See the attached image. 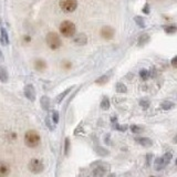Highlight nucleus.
Listing matches in <instances>:
<instances>
[{
  "label": "nucleus",
  "mask_w": 177,
  "mask_h": 177,
  "mask_svg": "<svg viewBox=\"0 0 177 177\" xmlns=\"http://www.w3.org/2000/svg\"><path fill=\"white\" fill-rule=\"evenodd\" d=\"M24 143L29 147H37V146L40 144V135L37 131L33 129H30L24 135Z\"/></svg>",
  "instance_id": "nucleus-1"
},
{
  "label": "nucleus",
  "mask_w": 177,
  "mask_h": 177,
  "mask_svg": "<svg viewBox=\"0 0 177 177\" xmlns=\"http://www.w3.org/2000/svg\"><path fill=\"white\" fill-rule=\"evenodd\" d=\"M59 30H60L61 34L65 38H71L75 34V26L73 22L69 21V20H65L59 27Z\"/></svg>",
  "instance_id": "nucleus-2"
},
{
  "label": "nucleus",
  "mask_w": 177,
  "mask_h": 177,
  "mask_svg": "<svg viewBox=\"0 0 177 177\" xmlns=\"http://www.w3.org/2000/svg\"><path fill=\"white\" fill-rule=\"evenodd\" d=\"M47 44L49 46V48L52 49V50H57L61 47L62 42H61V39L59 37V34L55 33V32H49L48 36L46 38Z\"/></svg>",
  "instance_id": "nucleus-3"
},
{
  "label": "nucleus",
  "mask_w": 177,
  "mask_h": 177,
  "mask_svg": "<svg viewBox=\"0 0 177 177\" xmlns=\"http://www.w3.org/2000/svg\"><path fill=\"white\" fill-rule=\"evenodd\" d=\"M60 8L64 12H73L78 7L77 0H60Z\"/></svg>",
  "instance_id": "nucleus-4"
},
{
  "label": "nucleus",
  "mask_w": 177,
  "mask_h": 177,
  "mask_svg": "<svg viewBox=\"0 0 177 177\" xmlns=\"http://www.w3.org/2000/svg\"><path fill=\"white\" fill-rule=\"evenodd\" d=\"M172 153H166L164 154V156L162 157L157 158L155 160V169L156 170H159V169H163L167 164H169L170 159H172Z\"/></svg>",
  "instance_id": "nucleus-5"
},
{
  "label": "nucleus",
  "mask_w": 177,
  "mask_h": 177,
  "mask_svg": "<svg viewBox=\"0 0 177 177\" xmlns=\"http://www.w3.org/2000/svg\"><path fill=\"white\" fill-rule=\"evenodd\" d=\"M43 168H44V165H43L42 162H41L40 159H38V158H32V159L30 160V163H29V169H30V172L33 173V174H39V173H41L43 170Z\"/></svg>",
  "instance_id": "nucleus-6"
},
{
  "label": "nucleus",
  "mask_w": 177,
  "mask_h": 177,
  "mask_svg": "<svg viewBox=\"0 0 177 177\" xmlns=\"http://www.w3.org/2000/svg\"><path fill=\"white\" fill-rule=\"evenodd\" d=\"M114 29L110 26H104L102 29H101V36L102 38H104L105 40H111V39L114 37Z\"/></svg>",
  "instance_id": "nucleus-7"
},
{
  "label": "nucleus",
  "mask_w": 177,
  "mask_h": 177,
  "mask_svg": "<svg viewBox=\"0 0 177 177\" xmlns=\"http://www.w3.org/2000/svg\"><path fill=\"white\" fill-rule=\"evenodd\" d=\"M24 95L27 96V99H29V100L32 101V102L36 100V91H34L32 84L26 85V88H24Z\"/></svg>",
  "instance_id": "nucleus-8"
},
{
  "label": "nucleus",
  "mask_w": 177,
  "mask_h": 177,
  "mask_svg": "<svg viewBox=\"0 0 177 177\" xmlns=\"http://www.w3.org/2000/svg\"><path fill=\"white\" fill-rule=\"evenodd\" d=\"M10 173V167L5 162H0V177H7Z\"/></svg>",
  "instance_id": "nucleus-9"
},
{
  "label": "nucleus",
  "mask_w": 177,
  "mask_h": 177,
  "mask_svg": "<svg viewBox=\"0 0 177 177\" xmlns=\"http://www.w3.org/2000/svg\"><path fill=\"white\" fill-rule=\"evenodd\" d=\"M88 41V38L84 33H79L74 37V43L78 46H84Z\"/></svg>",
  "instance_id": "nucleus-10"
},
{
  "label": "nucleus",
  "mask_w": 177,
  "mask_h": 177,
  "mask_svg": "<svg viewBox=\"0 0 177 177\" xmlns=\"http://www.w3.org/2000/svg\"><path fill=\"white\" fill-rule=\"evenodd\" d=\"M46 68H47V63L43 60L38 59V60L34 61V69L36 70H38V71H43Z\"/></svg>",
  "instance_id": "nucleus-11"
},
{
  "label": "nucleus",
  "mask_w": 177,
  "mask_h": 177,
  "mask_svg": "<svg viewBox=\"0 0 177 177\" xmlns=\"http://www.w3.org/2000/svg\"><path fill=\"white\" fill-rule=\"evenodd\" d=\"M136 142L139 144H141V145L146 146V147L152 145V141L149 139H147V137H139V139H136Z\"/></svg>",
  "instance_id": "nucleus-12"
},
{
  "label": "nucleus",
  "mask_w": 177,
  "mask_h": 177,
  "mask_svg": "<svg viewBox=\"0 0 177 177\" xmlns=\"http://www.w3.org/2000/svg\"><path fill=\"white\" fill-rule=\"evenodd\" d=\"M0 41L3 43V46H7L8 43H9V38H8V34L7 31H6V29H1V37H0Z\"/></svg>",
  "instance_id": "nucleus-13"
},
{
  "label": "nucleus",
  "mask_w": 177,
  "mask_h": 177,
  "mask_svg": "<svg viewBox=\"0 0 177 177\" xmlns=\"http://www.w3.org/2000/svg\"><path fill=\"white\" fill-rule=\"evenodd\" d=\"M0 81L3 82L8 81V72L5 67H0Z\"/></svg>",
  "instance_id": "nucleus-14"
},
{
  "label": "nucleus",
  "mask_w": 177,
  "mask_h": 177,
  "mask_svg": "<svg viewBox=\"0 0 177 177\" xmlns=\"http://www.w3.org/2000/svg\"><path fill=\"white\" fill-rule=\"evenodd\" d=\"M41 106H42L43 110H48L49 106H50V100H49L48 96H42L41 98Z\"/></svg>",
  "instance_id": "nucleus-15"
},
{
  "label": "nucleus",
  "mask_w": 177,
  "mask_h": 177,
  "mask_svg": "<svg viewBox=\"0 0 177 177\" xmlns=\"http://www.w3.org/2000/svg\"><path fill=\"white\" fill-rule=\"evenodd\" d=\"M105 174V168L103 167H98L94 170V177H103Z\"/></svg>",
  "instance_id": "nucleus-16"
},
{
  "label": "nucleus",
  "mask_w": 177,
  "mask_h": 177,
  "mask_svg": "<svg viewBox=\"0 0 177 177\" xmlns=\"http://www.w3.org/2000/svg\"><path fill=\"white\" fill-rule=\"evenodd\" d=\"M149 41V37L147 36V34H143L142 37H139V46H143V44H145V43H147Z\"/></svg>",
  "instance_id": "nucleus-17"
},
{
  "label": "nucleus",
  "mask_w": 177,
  "mask_h": 177,
  "mask_svg": "<svg viewBox=\"0 0 177 177\" xmlns=\"http://www.w3.org/2000/svg\"><path fill=\"white\" fill-rule=\"evenodd\" d=\"M101 108H102L103 110H108V109L110 108V100H109L108 98H103L102 102H101Z\"/></svg>",
  "instance_id": "nucleus-18"
},
{
  "label": "nucleus",
  "mask_w": 177,
  "mask_h": 177,
  "mask_svg": "<svg viewBox=\"0 0 177 177\" xmlns=\"http://www.w3.org/2000/svg\"><path fill=\"white\" fill-rule=\"evenodd\" d=\"M109 79H110L109 74H104V75H102L100 79L96 80L95 83H98V84H104V83H106V82L109 81Z\"/></svg>",
  "instance_id": "nucleus-19"
},
{
  "label": "nucleus",
  "mask_w": 177,
  "mask_h": 177,
  "mask_svg": "<svg viewBox=\"0 0 177 177\" xmlns=\"http://www.w3.org/2000/svg\"><path fill=\"white\" fill-rule=\"evenodd\" d=\"M116 92L117 93H125V92H126V86L122 83H117L116 84Z\"/></svg>",
  "instance_id": "nucleus-20"
},
{
  "label": "nucleus",
  "mask_w": 177,
  "mask_h": 177,
  "mask_svg": "<svg viewBox=\"0 0 177 177\" xmlns=\"http://www.w3.org/2000/svg\"><path fill=\"white\" fill-rule=\"evenodd\" d=\"M162 108H163V110H170V109L174 108V103L173 102H164L163 104H162Z\"/></svg>",
  "instance_id": "nucleus-21"
},
{
  "label": "nucleus",
  "mask_w": 177,
  "mask_h": 177,
  "mask_svg": "<svg viewBox=\"0 0 177 177\" xmlns=\"http://www.w3.org/2000/svg\"><path fill=\"white\" fill-rule=\"evenodd\" d=\"M135 21L137 22V26L139 27H142V28L145 27V21H144V19L142 17H135Z\"/></svg>",
  "instance_id": "nucleus-22"
},
{
  "label": "nucleus",
  "mask_w": 177,
  "mask_h": 177,
  "mask_svg": "<svg viewBox=\"0 0 177 177\" xmlns=\"http://www.w3.org/2000/svg\"><path fill=\"white\" fill-rule=\"evenodd\" d=\"M165 31L166 33H175L176 32V27L175 26H168V27H165Z\"/></svg>",
  "instance_id": "nucleus-23"
},
{
  "label": "nucleus",
  "mask_w": 177,
  "mask_h": 177,
  "mask_svg": "<svg viewBox=\"0 0 177 177\" xmlns=\"http://www.w3.org/2000/svg\"><path fill=\"white\" fill-rule=\"evenodd\" d=\"M70 91H71V88H68V90H65V91L63 92V93H61L60 95L58 96V102H61V100H62V99L64 98V96L67 95V94L69 93Z\"/></svg>",
  "instance_id": "nucleus-24"
},
{
  "label": "nucleus",
  "mask_w": 177,
  "mask_h": 177,
  "mask_svg": "<svg viewBox=\"0 0 177 177\" xmlns=\"http://www.w3.org/2000/svg\"><path fill=\"white\" fill-rule=\"evenodd\" d=\"M139 75H141V78H143L144 80H146L147 78H149V71H146V70H141V71H139Z\"/></svg>",
  "instance_id": "nucleus-25"
},
{
  "label": "nucleus",
  "mask_w": 177,
  "mask_h": 177,
  "mask_svg": "<svg viewBox=\"0 0 177 177\" xmlns=\"http://www.w3.org/2000/svg\"><path fill=\"white\" fill-rule=\"evenodd\" d=\"M52 120L54 123H58L59 122V113L57 111H53L52 112Z\"/></svg>",
  "instance_id": "nucleus-26"
},
{
  "label": "nucleus",
  "mask_w": 177,
  "mask_h": 177,
  "mask_svg": "<svg viewBox=\"0 0 177 177\" xmlns=\"http://www.w3.org/2000/svg\"><path fill=\"white\" fill-rule=\"evenodd\" d=\"M131 129H132V132H133V133H141V132H142V129H141V127L136 126V125H132V126H131Z\"/></svg>",
  "instance_id": "nucleus-27"
},
{
  "label": "nucleus",
  "mask_w": 177,
  "mask_h": 177,
  "mask_svg": "<svg viewBox=\"0 0 177 177\" xmlns=\"http://www.w3.org/2000/svg\"><path fill=\"white\" fill-rule=\"evenodd\" d=\"M139 104H141V106H143L144 109H147V108H149V102H147L146 100H142L141 102H139Z\"/></svg>",
  "instance_id": "nucleus-28"
},
{
  "label": "nucleus",
  "mask_w": 177,
  "mask_h": 177,
  "mask_svg": "<svg viewBox=\"0 0 177 177\" xmlns=\"http://www.w3.org/2000/svg\"><path fill=\"white\" fill-rule=\"evenodd\" d=\"M69 143H70V142H69V139H65V154H68V152H69Z\"/></svg>",
  "instance_id": "nucleus-29"
},
{
  "label": "nucleus",
  "mask_w": 177,
  "mask_h": 177,
  "mask_svg": "<svg viewBox=\"0 0 177 177\" xmlns=\"http://www.w3.org/2000/svg\"><path fill=\"white\" fill-rule=\"evenodd\" d=\"M172 65H173V68H176V67H177V57H174V58H173Z\"/></svg>",
  "instance_id": "nucleus-30"
}]
</instances>
